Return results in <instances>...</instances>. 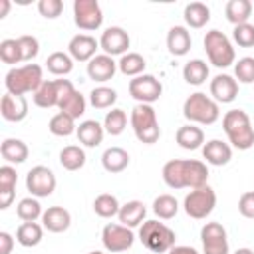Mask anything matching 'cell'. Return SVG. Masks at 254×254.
<instances>
[{"label": "cell", "mask_w": 254, "mask_h": 254, "mask_svg": "<svg viewBox=\"0 0 254 254\" xmlns=\"http://www.w3.org/2000/svg\"><path fill=\"white\" fill-rule=\"evenodd\" d=\"M153 212L161 220H171L179 212V202H177V198L173 194H159L153 200Z\"/></svg>", "instance_id": "41"}, {"label": "cell", "mask_w": 254, "mask_h": 254, "mask_svg": "<svg viewBox=\"0 0 254 254\" xmlns=\"http://www.w3.org/2000/svg\"><path fill=\"white\" fill-rule=\"evenodd\" d=\"M115 71H117V62L107 54H97L93 60L87 62V75L97 83H105L113 79Z\"/></svg>", "instance_id": "17"}, {"label": "cell", "mask_w": 254, "mask_h": 254, "mask_svg": "<svg viewBox=\"0 0 254 254\" xmlns=\"http://www.w3.org/2000/svg\"><path fill=\"white\" fill-rule=\"evenodd\" d=\"M119 200L115 194H109V192H103V194H97L95 200H93V212L101 218H111V216H117L119 214Z\"/></svg>", "instance_id": "37"}, {"label": "cell", "mask_w": 254, "mask_h": 254, "mask_svg": "<svg viewBox=\"0 0 254 254\" xmlns=\"http://www.w3.org/2000/svg\"><path fill=\"white\" fill-rule=\"evenodd\" d=\"M202 157L212 167H224L232 159V147L220 139H210L202 145Z\"/></svg>", "instance_id": "19"}, {"label": "cell", "mask_w": 254, "mask_h": 254, "mask_svg": "<svg viewBox=\"0 0 254 254\" xmlns=\"http://www.w3.org/2000/svg\"><path fill=\"white\" fill-rule=\"evenodd\" d=\"M167 254H200V252L194 246H189V244H179V246L175 244Z\"/></svg>", "instance_id": "50"}, {"label": "cell", "mask_w": 254, "mask_h": 254, "mask_svg": "<svg viewBox=\"0 0 254 254\" xmlns=\"http://www.w3.org/2000/svg\"><path fill=\"white\" fill-rule=\"evenodd\" d=\"M232 254H254V250L244 246V248H238V250H236V252H232Z\"/></svg>", "instance_id": "53"}, {"label": "cell", "mask_w": 254, "mask_h": 254, "mask_svg": "<svg viewBox=\"0 0 254 254\" xmlns=\"http://www.w3.org/2000/svg\"><path fill=\"white\" fill-rule=\"evenodd\" d=\"M75 135H77V139H79V143L83 147L93 149V147L101 145L103 135H105V129H103V123H99L95 119H85V121H81L77 125Z\"/></svg>", "instance_id": "23"}, {"label": "cell", "mask_w": 254, "mask_h": 254, "mask_svg": "<svg viewBox=\"0 0 254 254\" xmlns=\"http://www.w3.org/2000/svg\"><path fill=\"white\" fill-rule=\"evenodd\" d=\"M14 236L6 230L0 232V254H12V248H14Z\"/></svg>", "instance_id": "49"}, {"label": "cell", "mask_w": 254, "mask_h": 254, "mask_svg": "<svg viewBox=\"0 0 254 254\" xmlns=\"http://www.w3.org/2000/svg\"><path fill=\"white\" fill-rule=\"evenodd\" d=\"M185 24L192 30H200L210 22V8L204 2H190L183 10Z\"/></svg>", "instance_id": "26"}, {"label": "cell", "mask_w": 254, "mask_h": 254, "mask_svg": "<svg viewBox=\"0 0 254 254\" xmlns=\"http://www.w3.org/2000/svg\"><path fill=\"white\" fill-rule=\"evenodd\" d=\"M99 50V40H95L89 34H75L67 44V54L73 58V62H89L93 60Z\"/></svg>", "instance_id": "15"}, {"label": "cell", "mask_w": 254, "mask_h": 254, "mask_svg": "<svg viewBox=\"0 0 254 254\" xmlns=\"http://www.w3.org/2000/svg\"><path fill=\"white\" fill-rule=\"evenodd\" d=\"M234 79L238 83H254V58L244 56L234 62Z\"/></svg>", "instance_id": "43"}, {"label": "cell", "mask_w": 254, "mask_h": 254, "mask_svg": "<svg viewBox=\"0 0 254 254\" xmlns=\"http://www.w3.org/2000/svg\"><path fill=\"white\" fill-rule=\"evenodd\" d=\"M14 196H16V190H6V192H0V208H2V210H6V208L12 204Z\"/></svg>", "instance_id": "51"}, {"label": "cell", "mask_w": 254, "mask_h": 254, "mask_svg": "<svg viewBox=\"0 0 254 254\" xmlns=\"http://www.w3.org/2000/svg\"><path fill=\"white\" fill-rule=\"evenodd\" d=\"M129 46H131V38L121 26H109L101 32L99 48L103 50V54H107L111 58L113 56H125L129 52Z\"/></svg>", "instance_id": "14"}, {"label": "cell", "mask_w": 254, "mask_h": 254, "mask_svg": "<svg viewBox=\"0 0 254 254\" xmlns=\"http://www.w3.org/2000/svg\"><path fill=\"white\" fill-rule=\"evenodd\" d=\"M163 93V83L151 75V73H143L137 75L129 81V95L137 101V103H149L153 105Z\"/></svg>", "instance_id": "11"}, {"label": "cell", "mask_w": 254, "mask_h": 254, "mask_svg": "<svg viewBox=\"0 0 254 254\" xmlns=\"http://www.w3.org/2000/svg\"><path fill=\"white\" fill-rule=\"evenodd\" d=\"M18 183V173L12 165H2L0 167V192L14 190Z\"/></svg>", "instance_id": "47"}, {"label": "cell", "mask_w": 254, "mask_h": 254, "mask_svg": "<svg viewBox=\"0 0 254 254\" xmlns=\"http://www.w3.org/2000/svg\"><path fill=\"white\" fill-rule=\"evenodd\" d=\"M208 75H210L208 64L200 58H194L183 65V79L189 85H202V83H206Z\"/></svg>", "instance_id": "28"}, {"label": "cell", "mask_w": 254, "mask_h": 254, "mask_svg": "<svg viewBox=\"0 0 254 254\" xmlns=\"http://www.w3.org/2000/svg\"><path fill=\"white\" fill-rule=\"evenodd\" d=\"M238 212L244 218H254V190H246L238 198Z\"/></svg>", "instance_id": "48"}, {"label": "cell", "mask_w": 254, "mask_h": 254, "mask_svg": "<svg viewBox=\"0 0 254 254\" xmlns=\"http://www.w3.org/2000/svg\"><path fill=\"white\" fill-rule=\"evenodd\" d=\"M190 46H192V38H190V32L187 30V26H173L167 32V50L171 56H175V58L187 56Z\"/></svg>", "instance_id": "21"}, {"label": "cell", "mask_w": 254, "mask_h": 254, "mask_svg": "<svg viewBox=\"0 0 254 254\" xmlns=\"http://www.w3.org/2000/svg\"><path fill=\"white\" fill-rule=\"evenodd\" d=\"M0 155H2V159H4L6 163H10V165H22V163L28 159L30 149H28V145H26L22 139L8 137V139H4L2 145H0Z\"/></svg>", "instance_id": "25"}, {"label": "cell", "mask_w": 254, "mask_h": 254, "mask_svg": "<svg viewBox=\"0 0 254 254\" xmlns=\"http://www.w3.org/2000/svg\"><path fill=\"white\" fill-rule=\"evenodd\" d=\"M0 60L8 65L22 62V52L18 46V38H6L0 42Z\"/></svg>", "instance_id": "42"}, {"label": "cell", "mask_w": 254, "mask_h": 254, "mask_svg": "<svg viewBox=\"0 0 254 254\" xmlns=\"http://www.w3.org/2000/svg\"><path fill=\"white\" fill-rule=\"evenodd\" d=\"M252 6H254V2H252Z\"/></svg>", "instance_id": "55"}, {"label": "cell", "mask_w": 254, "mask_h": 254, "mask_svg": "<svg viewBox=\"0 0 254 254\" xmlns=\"http://www.w3.org/2000/svg\"><path fill=\"white\" fill-rule=\"evenodd\" d=\"M34 103L42 109H50V107H58L60 103V89H58V79L52 81H44L40 85V89L32 95Z\"/></svg>", "instance_id": "30"}, {"label": "cell", "mask_w": 254, "mask_h": 254, "mask_svg": "<svg viewBox=\"0 0 254 254\" xmlns=\"http://www.w3.org/2000/svg\"><path fill=\"white\" fill-rule=\"evenodd\" d=\"M18 46H20V52H22V62H32L38 52H40V42L36 36H20L18 38Z\"/></svg>", "instance_id": "45"}, {"label": "cell", "mask_w": 254, "mask_h": 254, "mask_svg": "<svg viewBox=\"0 0 254 254\" xmlns=\"http://www.w3.org/2000/svg\"><path fill=\"white\" fill-rule=\"evenodd\" d=\"M46 67L54 75H67L73 69V58L67 52H52L46 60Z\"/></svg>", "instance_id": "36"}, {"label": "cell", "mask_w": 254, "mask_h": 254, "mask_svg": "<svg viewBox=\"0 0 254 254\" xmlns=\"http://www.w3.org/2000/svg\"><path fill=\"white\" fill-rule=\"evenodd\" d=\"M202 254H230L228 234L220 222H206L200 228Z\"/></svg>", "instance_id": "13"}, {"label": "cell", "mask_w": 254, "mask_h": 254, "mask_svg": "<svg viewBox=\"0 0 254 254\" xmlns=\"http://www.w3.org/2000/svg\"><path fill=\"white\" fill-rule=\"evenodd\" d=\"M183 115L194 125H212L220 119V105L206 93L194 91L183 103Z\"/></svg>", "instance_id": "4"}, {"label": "cell", "mask_w": 254, "mask_h": 254, "mask_svg": "<svg viewBox=\"0 0 254 254\" xmlns=\"http://www.w3.org/2000/svg\"><path fill=\"white\" fill-rule=\"evenodd\" d=\"M69 224H71V214L64 206H48L42 214V226L48 232H54V234L65 232Z\"/></svg>", "instance_id": "20"}, {"label": "cell", "mask_w": 254, "mask_h": 254, "mask_svg": "<svg viewBox=\"0 0 254 254\" xmlns=\"http://www.w3.org/2000/svg\"><path fill=\"white\" fill-rule=\"evenodd\" d=\"M131 127L135 137L145 145H155L161 137V127L157 119V111L149 103H137L131 109Z\"/></svg>", "instance_id": "5"}, {"label": "cell", "mask_w": 254, "mask_h": 254, "mask_svg": "<svg viewBox=\"0 0 254 254\" xmlns=\"http://www.w3.org/2000/svg\"><path fill=\"white\" fill-rule=\"evenodd\" d=\"M16 214L22 222H36L38 218H42L44 210H42V204L36 196H26L18 202L16 206Z\"/></svg>", "instance_id": "38"}, {"label": "cell", "mask_w": 254, "mask_h": 254, "mask_svg": "<svg viewBox=\"0 0 254 254\" xmlns=\"http://www.w3.org/2000/svg\"><path fill=\"white\" fill-rule=\"evenodd\" d=\"M117 101V91L107 85H97L89 91V103L95 109H113V103Z\"/></svg>", "instance_id": "39"}, {"label": "cell", "mask_w": 254, "mask_h": 254, "mask_svg": "<svg viewBox=\"0 0 254 254\" xmlns=\"http://www.w3.org/2000/svg\"><path fill=\"white\" fill-rule=\"evenodd\" d=\"M216 206V192L212 187L202 185L198 189H192L185 200H183V208L187 212V216L194 218V220H202L206 218Z\"/></svg>", "instance_id": "8"}, {"label": "cell", "mask_w": 254, "mask_h": 254, "mask_svg": "<svg viewBox=\"0 0 254 254\" xmlns=\"http://www.w3.org/2000/svg\"><path fill=\"white\" fill-rule=\"evenodd\" d=\"M210 97L216 103H232L238 97V81L228 73H218L210 79Z\"/></svg>", "instance_id": "16"}, {"label": "cell", "mask_w": 254, "mask_h": 254, "mask_svg": "<svg viewBox=\"0 0 254 254\" xmlns=\"http://www.w3.org/2000/svg\"><path fill=\"white\" fill-rule=\"evenodd\" d=\"M0 113L6 121L20 123L28 117V99L24 95L6 93V95H2V101H0Z\"/></svg>", "instance_id": "18"}, {"label": "cell", "mask_w": 254, "mask_h": 254, "mask_svg": "<svg viewBox=\"0 0 254 254\" xmlns=\"http://www.w3.org/2000/svg\"><path fill=\"white\" fill-rule=\"evenodd\" d=\"M44 69L38 64H24L18 67H10L6 73V89L12 95H26V93H36L40 85L44 83Z\"/></svg>", "instance_id": "3"}, {"label": "cell", "mask_w": 254, "mask_h": 254, "mask_svg": "<svg viewBox=\"0 0 254 254\" xmlns=\"http://www.w3.org/2000/svg\"><path fill=\"white\" fill-rule=\"evenodd\" d=\"M85 161H87L85 151L79 145H67L60 151V165L65 171H79L85 165Z\"/></svg>", "instance_id": "33"}, {"label": "cell", "mask_w": 254, "mask_h": 254, "mask_svg": "<svg viewBox=\"0 0 254 254\" xmlns=\"http://www.w3.org/2000/svg\"><path fill=\"white\" fill-rule=\"evenodd\" d=\"M38 12L46 20H56L64 12V2L62 0H40L38 2Z\"/></svg>", "instance_id": "46"}, {"label": "cell", "mask_w": 254, "mask_h": 254, "mask_svg": "<svg viewBox=\"0 0 254 254\" xmlns=\"http://www.w3.org/2000/svg\"><path fill=\"white\" fill-rule=\"evenodd\" d=\"M163 181L171 189H198L208 181V167L198 159H171L163 165Z\"/></svg>", "instance_id": "1"}, {"label": "cell", "mask_w": 254, "mask_h": 254, "mask_svg": "<svg viewBox=\"0 0 254 254\" xmlns=\"http://www.w3.org/2000/svg\"><path fill=\"white\" fill-rule=\"evenodd\" d=\"M10 10V0H0V18H6Z\"/></svg>", "instance_id": "52"}, {"label": "cell", "mask_w": 254, "mask_h": 254, "mask_svg": "<svg viewBox=\"0 0 254 254\" xmlns=\"http://www.w3.org/2000/svg\"><path fill=\"white\" fill-rule=\"evenodd\" d=\"M129 161H131L129 153H127L125 149H121V147H109V149H105L103 155H101V165H103V169H105L107 173H111V175L125 171V169L129 167Z\"/></svg>", "instance_id": "27"}, {"label": "cell", "mask_w": 254, "mask_h": 254, "mask_svg": "<svg viewBox=\"0 0 254 254\" xmlns=\"http://www.w3.org/2000/svg\"><path fill=\"white\" fill-rule=\"evenodd\" d=\"M85 107H87V101H85V97H83L77 89H73L71 93H67V95L60 101V105H58L60 111L67 113V115L73 117V119H79V117L85 113Z\"/></svg>", "instance_id": "35"}, {"label": "cell", "mask_w": 254, "mask_h": 254, "mask_svg": "<svg viewBox=\"0 0 254 254\" xmlns=\"http://www.w3.org/2000/svg\"><path fill=\"white\" fill-rule=\"evenodd\" d=\"M224 14L232 26L246 24L252 16V2L250 0H228L224 6Z\"/></svg>", "instance_id": "29"}, {"label": "cell", "mask_w": 254, "mask_h": 254, "mask_svg": "<svg viewBox=\"0 0 254 254\" xmlns=\"http://www.w3.org/2000/svg\"><path fill=\"white\" fill-rule=\"evenodd\" d=\"M73 22L83 32H95L103 24V12L97 0H75L73 2Z\"/></svg>", "instance_id": "9"}, {"label": "cell", "mask_w": 254, "mask_h": 254, "mask_svg": "<svg viewBox=\"0 0 254 254\" xmlns=\"http://www.w3.org/2000/svg\"><path fill=\"white\" fill-rule=\"evenodd\" d=\"M232 40L240 48H252L254 46V24L246 22L240 26H234L232 30Z\"/></svg>", "instance_id": "44"}, {"label": "cell", "mask_w": 254, "mask_h": 254, "mask_svg": "<svg viewBox=\"0 0 254 254\" xmlns=\"http://www.w3.org/2000/svg\"><path fill=\"white\" fill-rule=\"evenodd\" d=\"M175 141L185 151H196V149H202L204 145V131L194 123H187L177 129Z\"/></svg>", "instance_id": "22"}, {"label": "cell", "mask_w": 254, "mask_h": 254, "mask_svg": "<svg viewBox=\"0 0 254 254\" xmlns=\"http://www.w3.org/2000/svg\"><path fill=\"white\" fill-rule=\"evenodd\" d=\"M222 129L228 137L230 147L238 151H248L254 145V127L250 115L244 109H230L222 117Z\"/></svg>", "instance_id": "2"}, {"label": "cell", "mask_w": 254, "mask_h": 254, "mask_svg": "<svg viewBox=\"0 0 254 254\" xmlns=\"http://www.w3.org/2000/svg\"><path fill=\"white\" fill-rule=\"evenodd\" d=\"M89 254H103V252H99V250H93V252H89Z\"/></svg>", "instance_id": "54"}, {"label": "cell", "mask_w": 254, "mask_h": 254, "mask_svg": "<svg viewBox=\"0 0 254 254\" xmlns=\"http://www.w3.org/2000/svg\"><path fill=\"white\" fill-rule=\"evenodd\" d=\"M139 240L155 254H167L175 246V230L159 220H145L139 226Z\"/></svg>", "instance_id": "6"}, {"label": "cell", "mask_w": 254, "mask_h": 254, "mask_svg": "<svg viewBox=\"0 0 254 254\" xmlns=\"http://www.w3.org/2000/svg\"><path fill=\"white\" fill-rule=\"evenodd\" d=\"M145 216H147V208L141 200H129L125 204H121L119 208V224L127 226V228H137L145 222Z\"/></svg>", "instance_id": "24"}, {"label": "cell", "mask_w": 254, "mask_h": 254, "mask_svg": "<svg viewBox=\"0 0 254 254\" xmlns=\"http://www.w3.org/2000/svg\"><path fill=\"white\" fill-rule=\"evenodd\" d=\"M145 67H147V62H145V58H143L141 54H137V52H127V54L121 56L119 62H117V69H119L123 75H127V77L143 75Z\"/></svg>", "instance_id": "32"}, {"label": "cell", "mask_w": 254, "mask_h": 254, "mask_svg": "<svg viewBox=\"0 0 254 254\" xmlns=\"http://www.w3.org/2000/svg\"><path fill=\"white\" fill-rule=\"evenodd\" d=\"M48 129L56 137H69V135H73L77 131V125H75L73 117H69L64 111H58L56 115H52V119L48 123Z\"/></svg>", "instance_id": "34"}, {"label": "cell", "mask_w": 254, "mask_h": 254, "mask_svg": "<svg viewBox=\"0 0 254 254\" xmlns=\"http://www.w3.org/2000/svg\"><path fill=\"white\" fill-rule=\"evenodd\" d=\"M204 52L208 56V62L214 65V67H228L236 62V52H234V46L230 42V38L220 32V30H210L206 32L204 36Z\"/></svg>", "instance_id": "7"}, {"label": "cell", "mask_w": 254, "mask_h": 254, "mask_svg": "<svg viewBox=\"0 0 254 254\" xmlns=\"http://www.w3.org/2000/svg\"><path fill=\"white\" fill-rule=\"evenodd\" d=\"M125 127H127V113L123 109L113 107L111 111L105 113V117H103V129H105V133L117 137V135H121L125 131Z\"/></svg>", "instance_id": "40"}, {"label": "cell", "mask_w": 254, "mask_h": 254, "mask_svg": "<svg viewBox=\"0 0 254 254\" xmlns=\"http://www.w3.org/2000/svg\"><path fill=\"white\" fill-rule=\"evenodd\" d=\"M26 189L36 198H46L56 190V175L44 165H36L26 175Z\"/></svg>", "instance_id": "12"}, {"label": "cell", "mask_w": 254, "mask_h": 254, "mask_svg": "<svg viewBox=\"0 0 254 254\" xmlns=\"http://www.w3.org/2000/svg\"><path fill=\"white\" fill-rule=\"evenodd\" d=\"M101 242H103V248L111 254L125 252L133 246L135 234H133V228H127L117 222H107L101 230Z\"/></svg>", "instance_id": "10"}, {"label": "cell", "mask_w": 254, "mask_h": 254, "mask_svg": "<svg viewBox=\"0 0 254 254\" xmlns=\"http://www.w3.org/2000/svg\"><path fill=\"white\" fill-rule=\"evenodd\" d=\"M44 226L38 224V222H22L18 228H16V242L26 246V248H32V246H38L44 238Z\"/></svg>", "instance_id": "31"}]
</instances>
